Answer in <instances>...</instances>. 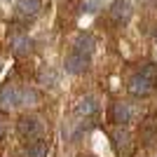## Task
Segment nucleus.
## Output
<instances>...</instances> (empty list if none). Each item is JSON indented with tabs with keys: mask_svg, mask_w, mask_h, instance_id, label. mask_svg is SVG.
<instances>
[{
	"mask_svg": "<svg viewBox=\"0 0 157 157\" xmlns=\"http://www.w3.org/2000/svg\"><path fill=\"white\" fill-rule=\"evenodd\" d=\"M38 103V94L33 89H21L17 85H2L0 87V108L12 110L19 105H33Z\"/></svg>",
	"mask_w": 157,
	"mask_h": 157,
	"instance_id": "obj_1",
	"label": "nucleus"
},
{
	"mask_svg": "<svg viewBox=\"0 0 157 157\" xmlns=\"http://www.w3.org/2000/svg\"><path fill=\"white\" fill-rule=\"evenodd\" d=\"M155 85H157V66L148 63L129 80V92L134 96H148L155 89Z\"/></svg>",
	"mask_w": 157,
	"mask_h": 157,
	"instance_id": "obj_2",
	"label": "nucleus"
},
{
	"mask_svg": "<svg viewBox=\"0 0 157 157\" xmlns=\"http://www.w3.org/2000/svg\"><path fill=\"white\" fill-rule=\"evenodd\" d=\"M17 131H19V136L24 138L26 143L38 141V138L45 136V127H42L40 117H35V115H24V117H19V122H17Z\"/></svg>",
	"mask_w": 157,
	"mask_h": 157,
	"instance_id": "obj_3",
	"label": "nucleus"
},
{
	"mask_svg": "<svg viewBox=\"0 0 157 157\" xmlns=\"http://www.w3.org/2000/svg\"><path fill=\"white\" fill-rule=\"evenodd\" d=\"M113 148L120 157H131L134 152V141H131V134L127 129H117L113 134Z\"/></svg>",
	"mask_w": 157,
	"mask_h": 157,
	"instance_id": "obj_4",
	"label": "nucleus"
},
{
	"mask_svg": "<svg viewBox=\"0 0 157 157\" xmlns=\"http://www.w3.org/2000/svg\"><path fill=\"white\" fill-rule=\"evenodd\" d=\"M131 19V2L129 0H115L110 5V21L115 26H124Z\"/></svg>",
	"mask_w": 157,
	"mask_h": 157,
	"instance_id": "obj_5",
	"label": "nucleus"
},
{
	"mask_svg": "<svg viewBox=\"0 0 157 157\" xmlns=\"http://www.w3.org/2000/svg\"><path fill=\"white\" fill-rule=\"evenodd\" d=\"M87 66H89V54H82V52H78V49H73V52L68 54V59H66V71L73 73V75L85 73Z\"/></svg>",
	"mask_w": 157,
	"mask_h": 157,
	"instance_id": "obj_6",
	"label": "nucleus"
},
{
	"mask_svg": "<svg viewBox=\"0 0 157 157\" xmlns=\"http://www.w3.org/2000/svg\"><path fill=\"white\" fill-rule=\"evenodd\" d=\"M10 49H12L17 56H26L33 49V40L28 38L26 33H12V35H10Z\"/></svg>",
	"mask_w": 157,
	"mask_h": 157,
	"instance_id": "obj_7",
	"label": "nucleus"
},
{
	"mask_svg": "<svg viewBox=\"0 0 157 157\" xmlns=\"http://www.w3.org/2000/svg\"><path fill=\"white\" fill-rule=\"evenodd\" d=\"M14 10H17V14L24 17V19H35V17L42 12V0H17Z\"/></svg>",
	"mask_w": 157,
	"mask_h": 157,
	"instance_id": "obj_8",
	"label": "nucleus"
},
{
	"mask_svg": "<svg viewBox=\"0 0 157 157\" xmlns=\"http://www.w3.org/2000/svg\"><path fill=\"white\" fill-rule=\"evenodd\" d=\"M110 120H113V122H117V124H127V122H131V120H134V110H131V105H127L124 101L113 103Z\"/></svg>",
	"mask_w": 157,
	"mask_h": 157,
	"instance_id": "obj_9",
	"label": "nucleus"
},
{
	"mask_svg": "<svg viewBox=\"0 0 157 157\" xmlns=\"http://www.w3.org/2000/svg\"><path fill=\"white\" fill-rule=\"evenodd\" d=\"M26 157H47L49 155V141L47 138H38V141H31L26 145Z\"/></svg>",
	"mask_w": 157,
	"mask_h": 157,
	"instance_id": "obj_10",
	"label": "nucleus"
},
{
	"mask_svg": "<svg viewBox=\"0 0 157 157\" xmlns=\"http://www.w3.org/2000/svg\"><path fill=\"white\" fill-rule=\"evenodd\" d=\"M96 110H98V103H96V98H92V96H82L75 103V113L80 117H92Z\"/></svg>",
	"mask_w": 157,
	"mask_h": 157,
	"instance_id": "obj_11",
	"label": "nucleus"
},
{
	"mask_svg": "<svg viewBox=\"0 0 157 157\" xmlns=\"http://www.w3.org/2000/svg\"><path fill=\"white\" fill-rule=\"evenodd\" d=\"M141 138H143L145 145L155 143V138H157V124H155V120H152V117H148L143 124H141Z\"/></svg>",
	"mask_w": 157,
	"mask_h": 157,
	"instance_id": "obj_12",
	"label": "nucleus"
},
{
	"mask_svg": "<svg viewBox=\"0 0 157 157\" xmlns=\"http://www.w3.org/2000/svg\"><path fill=\"white\" fill-rule=\"evenodd\" d=\"M73 49H78V52L89 54V56H92V52H94V38L89 35V33H80L78 38H75V45H73Z\"/></svg>",
	"mask_w": 157,
	"mask_h": 157,
	"instance_id": "obj_13",
	"label": "nucleus"
},
{
	"mask_svg": "<svg viewBox=\"0 0 157 157\" xmlns=\"http://www.w3.org/2000/svg\"><path fill=\"white\" fill-rule=\"evenodd\" d=\"M40 85H45V87H54V82H56V71L54 68H49V66H45V68H40Z\"/></svg>",
	"mask_w": 157,
	"mask_h": 157,
	"instance_id": "obj_14",
	"label": "nucleus"
},
{
	"mask_svg": "<svg viewBox=\"0 0 157 157\" xmlns=\"http://www.w3.org/2000/svg\"><path fill=\"white\" fill-rule=\"evenodd\" d=\"M5 136V124H2V120H0V138Z\"/></svg>",
	"mask_w": 157,
	"mask_h": 157,
	"instance_id": "obj_15",
	"label": "nucleus"
}]
</instances>
